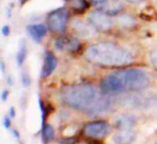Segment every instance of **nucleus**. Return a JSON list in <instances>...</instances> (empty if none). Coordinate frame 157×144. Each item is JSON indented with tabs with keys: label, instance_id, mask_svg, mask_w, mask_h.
I'll return each mask as SVG.
<instances>
[{
	"label": "nucleus",
	"instance_id": "8",
	"mask_svg": "<svg viewBox=\"0 0 157 144\" xmlns=\"http://www.w3.org/2000/svg\"><path fill=\"white\" fill-rule=\"evenodd\" d=\"M81 48V42L75 37L63 35L59 37L55 41V49L57 51L75 52Z\"/></svg>",
	"mask_w": 157,
	"mask_h": 144
},
{
	"label": "nucleus",
	"instance_id": "28",
	"mask_svg": "<svg viewBox=\"0 0 157 144\" xmlns=\"http://www.w3.org/2000/svg\"><path fill=\"white\" fill-rule=\"evenodd\" d=\"M1 69H2V72L4 73V71H5L4 69H5V68H4V63H3V62H1Z\"/></svg>",
	"mask_w": 157,
	"mask_h": 144
},
{
	"label": "nucleus",
	"instance_id": "27",
	"mask_svg": "<svg viewBox=\"0 0 157 144\" xmlns=\"http://www.w3.org/2000/svg\"><path fill=\"white\" fill-rule=\"evenodd\" d=\"M13 132H14V134L16 135V137H17V138L18 139V138H19V134L17 133V131L16 130H14V131H13Z\"/></svg>",
	"mask_w": 157,
	"mask_h": 144
},
{
	"label": "nucleus",
	"instance_id": "4",
	"mask_svg": "<svg viewBox=\"0 0 157 144\" xmlns=\"http://www.w3.org/2000/svg\"><path fill=\"white\" fill-rule=\"evenodd\" d=\"M69 14L66 8L61 7L51 12L47 18V26L52 32L62 33L65 30Z\"/></svg>",
	"mask_w": 157,
	"mask_h": 144
},
{
	"label": "nucleus",
	"instance_id": "3",
	"mask_svg": "<svg viewBox=\"0 0 157 144\" xmlns=\"http://www.w3.org/2000/svg\"><path fill=\"white\" fill-rule=\"evenodd\" d=\"M119 82L123 89L139 91L146 88L150 85V79L146 73L140 69H125L115 72Z\"/></svg>",
	"mask_w": 157,
	"mask_h": 144
},
{
	"label": "nucleus",
	"instance_id": "12",
	"mask_svg": "<svg viewBox=\"0 0 157 144\" xmlns=\"http://www.w3.org/2000/svg\"><path fill=\"white\" fill-rule=\"evenodd\" d=\"M73 28L82 38H90L95 35V28L89 23L86 24L82 20H74L72 22Z\"/></svg>",
	"mask_w": 157,
	"mask_h": 144
},
{
	"label": "nucleus",
	"instance_id": "7",
	"mask_svg": "<svg viewBox=\"0 0 157 144\" xmlns=\"http://www.w3.org/2000/svg\"><path fill=\"white\" fill-rule=\"evenodd\" d=\"M96 8L109 16H114L121 12L124 5L121 0H93Z\"/></svg>",
	"mask_w": 157,
	"mask_h": 144
},
{
	"label": "nucleus",
	"instance_id": "2",
	"mask_svg": "<svg viewBox=\"0 0 157 144\" xmlns=\"http://www.w3.org/2000/svg\"><path fill=\"white\" fill-rule=\"evenodd\" d=\"M61 97L68 107L76 110H87L97 99V91L90 85H71L63 88Z\"/></svg>",
	"mask_w": 157,
	"mask_h": 144
},
{
	"label": "nucleus",
	"instance_id": "13",
	"mask_svg": "<svg viewBox=\"0 0 157 144\" xmlns=\"http://www.w3.org/2000/svg\"><path fill=\"white\" fill-rule=\"evenodd\" d=\"M27 32L34 41L40 42L47 33V28L41 23L30 24L27 26Z\"/></svg>",
	"mask_w": 157,
	"mask_h": 144
},
{
	"label": "nucleus",
	"instance_id": "16",
	"mask_svg": "<svg viewBox=\"0 0 157 144\" xmlns=\"http://www.w3.org/2000/svg\"><path fill=\"white\" fill-rule=\"evenodd\" d=\"M41 132H42V139L44 142H49L54 139V131L52 125L45 124L41 129Z\"/></svg>",
	"mask_w": 157,
	"mask_h": 144
},
{
	"label": "nucleus",
	"instance_id": "9",
	"mask_svg": "<svg viewBox=\"0 0 157 144\" xmlns=\"http://www.w3.org/2000/svg\"><path fill=\"white\" fill-rule=\"evenodd\" d=\"M137 137L133 129H120L114 134L112 141L115 144H131Z\"/></svg>",
	"mask_w": 157,
	"mask_h": 144
},
{
	"label": "nucleus",
	"instance_id": "1",
	"mask_svg": "<svg viewBox=\"0 0 157 144\" xmlns=\"http://www.w3.org/2000/svg\"><path fill=\"white\" fill-rule=\"evenodd\" d=\"M86 59L100 66H122L132 62V53L111 42H98L90 45L85 52Z\"/></svg>",
	"mask_w": 157,
	"mask_h": 144
},
{
	"label": "nucleus",
	"instance_id": "17",
	"mask_svg": "<svg viewBox=\"0 0 157 144\" xmlns=\"http://www.w3.org/2000/svg\"><path fill=\"white\" fill-rule=\"evenodd\" d=\"M27 57V46L25 41L21 42V45L18 49L17 54V66H21L23 64V63L25 62V59Z\"/></svg>",
	"mask_w": 157,
	"mask_h": 144
},
{
	"label": "nucleus",
	"instance_id": "15",
	"mask_svg": "<svg viewBox=\"0 0 157 144\" xmlns=\"http://www.w3.org/2000/svg\"><path fill=\"white\" fill-rule=\"evenodd\" d=\"M71 8L77 12H84L88 7V3L86 0H68Z\"/></svg>",
	"mask_w": 157,
	"mask_h": 144
},
{
	"label": "nucleus",
	"instance_id": "11",
	"mask_svg": "<svg viewBox=\"0 0 157 144\" xmlns=\"http://www.w3.org/2000/svg\"><path fill=\"white\" fill-rule=\"evenodd\" d=\"M56 66H57V58L52 52L48 51L44 57V61L41 68V74H40L41 77L42 78L49 77L53 73Z\"/></svg>",
	"mask_w": 157,
	"mask_h": 144
},
{
	"label": "nucleus",
	"instance_id": "26",
	"mask_svg": "<svg viewBox=\"0 0 157 144\" xmlns=\"http://www.w3.org/2000/svg\"><path fill=\"white\" fill-rule=\"evenodd\" d=\"M127 2H130V3H133V4H135V3H140V2H143V1H144V0H126Z\"/></svg>",
	"mask_w": 157,
	"mask_h": 144
},
{
	"label": "nucleus",
	"instance_id": "21",
	"mask_svg": "<svg viewBox=\"0 0 157 144\" xmlns=\"http://www.w3.org/2000/svg\"><path fill=\"white\" fill-rule=\"evenodd\" d=\"M150 62L153 64V66L157 69V50L150 53Z\"/></svg>",
	"mask_w": 157,
	"mask_h": 144
},
{
	"label": "nucleus",
	"instance_id": "29",
	"mask_svg": "<svg viewBox=\"0 0 157 144\" xmlns=\"http://www.w3.org/2000/svg\"><path fill=\"white\" fill-rule=\"evenodd\" d=\"M155 144H157V142H155Z\"/></svg>",
	"mask_w": 157,
	"mask_h": 144
},
{
	"label": "nucleus",
	"instance_id": "18",
	"mask_svg": "<svg viewBox=\"0 0 157 144\" xmlns=\"http://www.w3.org/2000/svg\"><path fill=\"white\" fill-rule=\"evenodd\" d=\"M119 23L121 27L124 28H128V27H132L135 24V21L132 19V17L125 15V16H121L119 17Z\"/></svg>",
	"mask_w": 157,
	"mask_h": 144
},
{
	"label": "nucleus",
	"instance_id": "20",
	"mask_svg": "<svg viewBox=\"0 0 157 144\" xmlns=\"http://www.w3.org/2000/svg\"><path fill=\"white\" fill-rule=\"evenodd\" d=\"M21 81H22V84L25 87L29 86L30 85V76L28 73L24 72L21 75Z\"/></svg>",
	"mask_w": 157,
	"mask_h": 144
},
{
	"label": "nucleus",
	"instance_id": "19",
	"mask_svg": "<svg viewBox=\"0 0 157 144\" xmlns=\"http://www.w3.org/2000/svg\"><path fill=\"white\" fill-rule=\"evenodd\" d=\"M59 142H61V144H76L78 142V139L75 137L63 138V139L59 140Z\"/></svg>",
	"mask_w": 157,
	"mask_h": 144
},
{
	"label": "nucleus",
	"instance_id": "24",
	"mask_svg": "<svg viewBox=\"0 0 157 144\" xmlns=\"http://www.w3.org/2000/svg\"><path fill=\"white\" fill-rule=\"evenodd\" d=\"M8 97V91L7 90H3V92L1 93V98H2V101L5 102Z\"/></svg>",
	"mask_w": 157,
	"mask_h": 144
},
{
	"label": "nucleus",
	"instance_id": "10",
	"mask_svg": "<svg viewBox=\"0 0 157 144\" xmlns=\"http://www.w3.org/2000/svg\"><path fill=\"white\" fill-rule=\"evenodd\" d=\"M111 108L112 104L109 98H97L93 105L87 109V112L93 115H102L109 111Z\"/></svg>",
	"mask_w": 157,
	"mask_h": 144
},
{
	"label": "nucleus",
	"instance_id": "14",
	"mask_svg": "<svg viewBox=\"0 0 157 144\" xmlns=\"http://www.w3.org/2000/svg\"><path fill=\"white\" fill-rule=\"evenodd\" d=\"M136 124V119L132 115H121L115 120V127L120 129H133Z\"/></svg>",
	"mask_w": 157,
	"mask_h": 144
},
{
	"label": "nucleus",
	"instance_id": "6",
	"mask_svg": "<svg viewBox=\"0 0 157 144\" xmlns=\"http://www.w3.org/2000/svg\"><path fill=\"white\" fill-rule=\"evenodd\" d=\"M87 20L97 30L99 31H108L112 28L114 24V21L109 15L99 10L89 13Z\"/></svg>",
	"mask_w": 157,
	"mask_h": 144
},
{
	"label": "nucleus",
	"instance_id": "22",
	"mask_svg": "<svg viewBox=\"0 0 157 144\" xmlns=\"http://www.w3.org/2000/svg\"><path fill=\"white\" fill-rule=\"evenodd\" d=\"M9 33H10V28H9V27H8L7 25L3 26V28H2V34H3L4 36H8Z\"/></svg>",
	"mask_w": 157,
	"mask_h": 144
},
{
	"label": "nucleus",
	"instance_id": "5",
	"mask_svg": "<svg viewBox=\"0 0 157 144\" xmlns=\"http://www.w3.org/2000/svg\"><path fill=\"white\" fill-rule=\"evenodd\" d=\"M111 126L102 120L88 122L84 127V134L88 139L100 140L107 137L111 132Z\"/></svg>",
	"mask_w": 157,
	"mask_h": 144
},
{
	"label": "nucleus",
	"instance_id": "23",
	"mask_svg": "<svg viewBox=\"0 0 157 144\" xmlns=\"http://www.w3.org/2000/svg\"><path fill=\"white\" fill-rule=\"evenodd\" d=\"M4 126L6 129H9L11 127V121H10V119L8 117H5L4 119Z\"/></svg>",
	"mask_w": 157,
	"mask_h": 144
},
{
	"label": "nucleus",
	"instance_id": "25",
	"mask_svg": "<svg viewBox=\"0 0 157 144\" xmlns=\"http://www.w3.org/2000/svg\"><path fill=\"white\" fill-rule=\"evenodd\" d=\"M9 117L10 118H14L15 117V108L13 107H11L10 109H9Z\"/></svg>",
	"mask_w": 157,
	"mask_h": 144
}]
</instances>
